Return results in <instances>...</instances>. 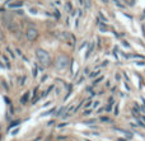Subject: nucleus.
Segmentation results:
<instances>
[{
  "instance_id": "obj_7",
  "label": "nucleus",
  "mask_w": 145,
  "mask_h": 141,
  "mask_svg": "<svg viewBox=\"0 0 145 141\" xmlns=\"http://www.w3.org/2000/svg\"><path fill=\"white\" fill-rule=\"evenodd\" d=\"M113 3H115V4H116L117 7L118 8H121V9H123V8H126L125 7V5H123L122 3H120V1H118V0H113Z\"/></svg>"
},
{
  "instance_id": "obj_6",
  "label": "nucleus",
  "mask_w": 145,
  "mask_h": 141,
  "mask_svg": "<svg viewBox=\"0 0 145 141\" xmlns=\"http://www.w3.org/2000/svg\"><path fill=\"white\" fill-rule=\"evenodd\" d=\"M28 98H29V93L27 92V93H26V94H24V95L22 97L21 102H22V103H26V102H27V99H28Z\"/></svg>"
},
{
  "instance_id": "obj_11",
  "label": "nucleus",
  "mask_w": 145,
  "mask_h": 141,
  "mask_svg": "<svg viewBox=\"0 0 145 141\" xmlns=\"http://www.w3.org/2000/svg\"><path fill=\"white\" fill-rule=\"evenodd\" d=\"M54 14H55V18H57V19L61 18V14H60V12H59V10H55V12H54Z\"/></svg>"
},
{
  "instance_id": "obj_4",
  "label": "nucleus",
  "mask_w": 145,
  "mask_h": 141,
  "mask_svg": "<svg viewBox=\"0 0 145 141\" xmlns=\"http://www.w3.org/2000/svg\"><path fill=\"white\" fill-rule=\"evenodd\" d=\"M37 37H38V31H37L36 28L29 27V28L26 31V38H27L28 41H35V40H37Z\"/></svg>"
},
{
  "instance_id": "obj_19",
  "label": "nucleus",
  "mask_w": 145,
  "mask_h": 141,
  "mask_svg": "<svg viewBox=\"0 0 145 141\" xmlns=\"http://www.w3.org/2000/svg\"><path fill=\"white\" fill-rule=\"evenodd\" d=\"M17 14H21V15H23V12H22V10H17Z\"/></svg>"
},
{
  "instance_id": "obj_20",
  "label": "nucleus",
  "mask_w": 145,
  "mask_h": 141,
  "mask_svg": "<svg viewBox=\"0 0 145 141\" xmlns=\"http://www.w3.org/2000/svg\"><path fill=\"white\" fill-rule=\"evenodd\" d=\"M18 131H19V128H17V130H14V131H13L12 134H13V135H15V134H17V132H18Z\"/></svg>"
},
{
  "instance_id": "obj_12",
  "label": "nucleus",
  "mask_w": 145,
  "mask_h": 141,
  "mask_svg": "<svg viewBox=\"0 0 145 141\" xmlns=\"http://www.w3.org/2000/svg\"><path fill=\"white\" fill-rule=\"evenodd\" d=\"M7 51H8V54L10 55V57H12V59H14V54L12 52V50H10V48H8V47H7Z\"/></svg>"
},
{
  "instance_id": "obj_14",
  "label": "nucleus",
  "mask_w": 145,
  "mask_h": 141,
  "mask_svg": "<svg viewBox=\"0 0 145 141\" xmlns=\"http://www.w3.org/2000/svg\"><path fill=\"white\" fill-rule=\"evenodd\" d=\"M98 17L101 18V21H102V22H104V23L107 22V19H106V18H104V17H103V15H102V14H99V15H98Z\"/></svg>"
},
{
  "instance_id": "obj_10",
  "label": "nucleus",
  "mask_w": 145,
  "mask_h": 141,
  "mask_svg": "<svg viewBox=\"0 0 145 141\" xmlns=\"http://www.w3.org/2000/svg\"><path fill=\"white\" fill-rule=\"evenodd\" d=\"M65 9H66V12H71V10H72V7H71V4H70V3H66V5H65Z\"/></svg>"
},
{
  "instance_id": "obj_15",
  "label": "nucleus",
  "mask_w": 145,
  "mask_h": 141,
  "mask_svg": "<svg viewBox=\"0 0 145 141\" xmlns=\"http://www.w3.org/2000/svg\"><path fill=\"white\" fill-rule=\"evenodd\" d=\"M4 40V33H3V31L0 29V41H3Z\"/></svg>"
},
{
  "instance_id": "obj_17",
  "label": "nucleus",
  "mask_w": 145,
  "mask_h": 141,
  "mask_svg": "<svg viewBox=\"0 0 145 141\" xmlns=\"http://www.w3.org/2000/svg\"><path fill=\"white\" fill-rule=\"evenodd\" d=\"M78 3H79L81 7H84V0H78Z\"/></svg>"
},
{
  "instance_id": "obj_21",
  "label": "nucleus",
  "mask_w": 145,
  "mask_h": 141,
  "mask_svg": "<svg viewBox=\"0 0 145 141\" xmlns=\"http://www.w3.org/2000/svg\"><path fill=\"white\" fill-rule=\"evenodd\" d=\"M103 1H104V3H108V0H103Z\"/></svg>"
},
{
  "instance_id": "obj_16",
  "label": "nucleus",
  "mask_w": 145,
  "mask_h": 141,
  "mask_svg": "<svg viewBox=\"0 0 145 141\" xmlns=\"http://www.w3.org/2000/svg\"><path fill=\"white\" fill-rule=\"evenodd\" d=\"M64 111H65V108H61V109H60V111L57 112V116H60V114H61V113L64 112Z\"/></svg>"
},
{
  "instance_id": "obj_5",
  "label": "nucleus",
  "mask_w": 145,
  "mask_h": 141,
  "mask_svg": "<svg viewBox=\"0 0 145 141\" xmlns=\"http://www.w3.org/2000/svg\"><path fill=\"white\" fill-rule=\"evenodd\" d=\"M93 47H94V43L92 42V43H90V46H89V48H88V51H87V55H85V59H88V57H89V55L92 54V51H93Z\"/></svg>"
},
{
  "instance_id": "obj_8",
  "label": "nucleus",
  "mask_w": 145,
  "mask_h": 141,
  "mask_svg": "<svg viewBox=\"0 0 145 141\" xmlns=\"http://www.w3.org/2000/svg\"><path fill=\"white\" fill-rule=\"evenodd\" d=\"M90 5H92L90 0H84V7L87 8V9H90Z\"/></svg>"
},
{
  "instance_id": "obj_13",
  "label": "nucleus",
  "mask_w": 145,
  "mask_h": 141,
  "mask_svg": "<svg viewBox=\"0 0 145 141\" xmlns=\"http://www.w3.org/2000/svg\"><path fill=\"white\" fill-rule=\"evenodd\" d=\"M98 74H99L98 71H94V72H92V74H90V78H94V76H97Z\"/></svg>"
},
{
  "instance_id": "obj_2",
  "label": "nucleus",
  "mask_w": 145,
  "mask_h": 141,
  "mask_svg": "<svg viewBox=\"0 0 145 141\" xmlns=\"http://www.w3.org/2000/svg\"><path fill=\"white\" fill-rule=\"evenodd\" d=\"M1 22H3L4 27H7L9 31H12V32H17V29H18V24L13 21V17H12V15H4V17L1 18Z\"/></svg>"
},
{
  "instance_id": "obj_3",
  "label": "nucleus",
  "mask_w": 145,
  "mask_h": 141,
  "mask_svg": "<svg viewBox=\"0 0 145 141\" xmlns=\"http://www.w3.org/2000/svg\"><path fill=\"white\" fill-rule=\"evenodd\" d=\"M56 69L59 70H64L65 67H67L69 65V57L65 56V55H60V56L56 59Z\"/></svg>"
},
{
  "instance_id": "obj_1",
  "label": "nucleus",
  "mask_w": 145,
  "mask_h": 141,
  "mask_svg": "<svg viewBox=\"0 0 145 141\" xmlns=\"http://www.w3.org/2000/svg\"><path fill=\"white\" fill-rule=\"evenodd\" d=\"M36 56L37 60L40 61V64H42L43 66H49L51 64V56L47 51H45L42 48H38L36 51Z\"/></svg>"
},
{
  "instance_id": "obj_9",
  "label": "nucleus",
  "mask_w": 145,
  "mask_h": 141,
  "mask_svg": "<svg viewBox=\"0 0 145 141\" xmlns=\"http://www.w3.org/2000/svg\"><path fill=\"white\" fill-rule=\"evenodd\" d=\"M22 7V3H14V4H9V8H19Z\"/></svg>"
},
{
  "instance_id": "obj_18",
  "label": "nucleus",
  "mask_w": 145,
  "mask_h": 141,
  "mask_svg": "<svg viewBox=\"0 0 145 141\" xmlns=\"http://www.w3.org/2000/svg\"><path fill=\"white\" fill-rule=\"evenodd\" d=\"M31 13H33V14H36V13H37V10H36V9H31Z\"/></svg>"
}]
</instances>
